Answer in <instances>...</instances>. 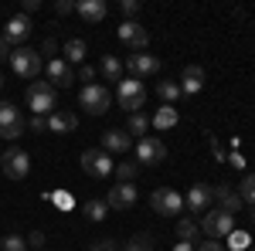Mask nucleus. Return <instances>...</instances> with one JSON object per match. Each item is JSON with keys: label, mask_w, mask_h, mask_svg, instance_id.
<instances>
[{"label": "nucleus", "mask_w": 255, "mask_h": 251, "mask_svg": "<svg viewBox=\"0 0 255 251\" xmlns=\"http://www.w3.org/2000/svg\"><path fill=\"white\" fill-rule=\"evenodd\" d=\"M27 109H31L34 116H51V112L58 109V102H55V85H51V82H31V85H27Z\"/></svg>", "instance_id": "1"}, {"label": "nucleus", "mask_w": 255, "mask_h": 251, "mask_svg": "<svg viewBox=\"0 0 255 251\" xmlns=\"http://www.w3.org/2000/svg\"><path fill=\"white\" fill-rule=\"evenodd\" d=\"M116 102H119V109H126L129 116H136L139 109L146 105V88H143V82H139V78H123V82H119V92H116Z\"/></svg>", "instance_id": "2"}, {"label": "nucleus", "mask_w": 255, "mask_h": 251, "mask_svg": "<svg viewBox=\"0 0 255 251\" xmlns=\"http://www.w3.org/2000/svg\"><path fill=\"white\" fill-rule=\"evenodd\" d=\"M109 102H113V95H109V88H106V85H99V82L82 85L79 105L89 112V116H102V112H109Z\"/></svg>", "instance_id": "3"}, {"label": "nucleus", "mask_w": 255, "mask_h": 251, "mask_svg": "<svg viewBox=\"0 0 255 251\" xmlns=\"http://www.w3.org/2000/svg\"><path fill=\"white\" fill-rule=\"evenodd\" d=\"M197 228L208 234L211 241H221V238H228V234L235 231V214H228V211H204V217H201Z\"/></svg>", "instance_id": "4"}, {"label": "nucleus", "mask_w": 255, "mask_h": 251, "mask_svg": "<svg viewBox=\"0 0 255 251\" xmlns=\"http://www.w3.org/2000/svg\"><path fill=\"white\" fill-rule=\"evenodd\" d=\"M7 61H10V68H14L20 78H38L41 68H44L41 55L34 51V48H27V44H24V48H17V51H10V58H7Z\"/></svg>", "instance_id": "5"}, {"label": "nucleus", "mask_w": 255, "mask_h": 251, "mask_svg": "<svg viewBox=\"0 0 255 251\" xmlns=\"http://www.w3.org/2000/svg\"><path fill=\"white\" fill-rule=\"evenodd\" d=\"M0 170L10 176V180H24V176L31 173V156L24 153L20 146H10V150L0 153Z\"/></svg>", "instance_id": "6"}, {"label": "nucleus", "mask_w": 255, "mask_h": 251, "mask_svg": "<svg viewBox=\"0 0 255 251\" xmlns=\"http://www.w3.org/2000/svg\"><path fill=\"white\" fill-rule=\"evenodd\" d=\"M79 163H82V170H85L89 176H96V180H102V176H109L113 170H116V163L109 160L106 150H82Z\"/></svg>", "instance_id": "7"}, {"label": "nucleus", "mask_w": 255, "mask_h": 251, "mask_svg": "<svg viewBox=\"0 0 255 251\" xmlns=\"http://www.w3.org/2000/svg\"><path fill=\"white\" fill-rule=\"evenodd\" d=\"M150 207L157 214H163V217H180V211H184V197L177 190H170V187H160V190L150 193Z\"/></svg>", "instance_id": "8"}, {"label": "nucleus", "mask_w": 255, "mask_h": 251, "mask_svg": "<svg viewBox=\"0 0 255 251\" xmlns=\"http://www.w3.org/2000/svg\"><path fill=\"white\" fill-rule=\"evenodd\" d=\"M24 129H27V122L20 119L17 105L14 102H0V136L3 139H20Z\"/></svg>", "instance_id": "9"}, {"label": "nucleus", "mask_w": 255, "mask_h": 251, "mask_svg": "<svg viewBox=\"0 0 255 251\" xmlns=\"http://www.w3.org/2000/svg\"><path fill=\"white\" fill-rule=\"evenodd\" d=\"M116 34H119V41H123V44H126L133 55H143V51H146V44H150V34L139 27L136 20H123Z\"/></svg>", "instance_id": "10"}, {"label": "nucleus", "mask_w": 255, "mask_h": 251, "mask_svg": "<svg viewBox=\"0 0 255 251\" xmlns=\"http://www.w3.org/2000/svg\"><path fill=\"white\" fill-rule=\"evenodd\" d=\"M136 160L143 163V167H157V163H163V160H167L163 139H157V136H143V139L136 143Z\"/></svg>", "instance_id": "11"}, {"label": "nucleus", "mask_w": 255, "mask_h": 251, "mask_svg": "<svg viewBox=\"0 0 255 251\" xmlns=\"http://www.w3.org/2000/svg\"><path fill=\"white\" fill-rule=\"evenodd\" d=\"M211 200H215V190H211V183H194L187 197H184V207H191V214H204L211 207Z\"/></svg>", "instance_id": "12"}, {"label": "nucleus", "mask_w": 255, "mask_h": 251, "mask_svg": "<svg viewBox=\"0 0 255 251\" xmlns=\"http://www.w3.org/2000/svg\"><path fill=\"white\" fill-rule=\"evenodd\" d=\"M133 204H136V187L133 183H116L109 190V197H106V207L109 211H129Z\"/></svg>", "instance_id": "13"}, {"label": "nucleus", "mask_w": 255, "mask_h": 251, "mask_svg": "<svg viewBox=\"0 0 255 251\" xmlns=\"http://www.w3.org/2000/svg\"><path fill=\"white\" fill-rule=\"evenodd\" d=\"M126 68H129V75L133 78H150V75H157L160 72V58H153V55H129L126 58Z\"/></svg>", "instance_id": "14"}, {"label": "nucleus", "mask_w": 255, "mask_h": 251, "mask_svg": "<svg viewBox=\"0 0 255 251\" xmlns=\"http://www.w3.org/2000/svg\"><path fill=\"white\" fill-rule=\"evenodd\" d=\"M48 129L55 136H68L79 129V116L75 112H68V109H55L51 116H48Z\"/></svg>", "instance_id": "15"}, {"label": "nucleus", "mask_w": 255, "mask_h": 251, "mask_svg": "<svg viewBox=\"0 0 255 251\" xmlns=\"http://www.w3.org/2000/svg\"><path fill=\"white\" fill-rule=\"evenodd\" d=\"M44 72H48V78L58 85V88H68L72 82H75V72H72V65L65 58H51L48 65H44Z\"/></svg>", "instance_id": "16"}, {"label": "nucleus", "mask_w": 255, "mask_h": 251, "mask_svg": "<svg viewBox=\"0 0 255 251\" xmlns=\"http://www.w3.org/2000/svg\"><path fill=\"white\" fill-rule=\"evenodd\" d=\"M75 14L82 20H89V24H99V20H106L109 7H106V0H79L75 3Z\"/></svg>", "instance_id": "17"}, {"label": "nucleus", "mask_w": 255, "mask_h": 251, "mask_svg": "<svg viewBox=\"0 0 255 251\" xmlns=\"http://www.w3.org/2000/svg\"><path fill=\"white\" fill-rule=\"evenodd\" d=\"M31 34V20L24 17V14H14V17L7 20V27H3V38L10 41V44H24Z\"/></svg>", "instance_id": "18"}, {"label": "nucleus", "mask_w": 255, "mask_h": 251, "mask_svg": "<svg viewBox=\"0 0 255 251\" xmlns=\"http://www.w3.org/2000/svg\"><path fill=\"white\" fill-rule=\"evenodd\" d=\"M211 190H215V200L221 204V211H228V214L242 211V197H238V190L232 187V183H218V187H211Z\"/></svg>", "instance_id": "19"}, {"label": "nucleus", "mask_w": 255, "mask_h": 251, "mask_svg": "<svg viewBox=\"0 0 255 251\" xmlns=\"http://www.w3.org/2000/svg\"><path fill=\"white\" fill-rule=\"evenodd\" d=\"M129 146H133V139H129L126 129H106L102 133V150L106 153H126Z\"/></svg>", "instance_id": "20"}, {"label": "nucleus", "mask_w": 255, "mask_h": 251, "mask_svg": "<svg viewBox=\"0 0 255 251\" xmlns=\"http://www.w3.org/2000/svg\"><path fill=\"white\" fill-rule=\"evenodd\" d=\"M201 88H204V68H201V65H187L184 75H180V92H184V95H194Z\"/></svg>", "instance_id": "21"}, {"label": "nucleus", "mask_w": 255, "mask_h": 251, "mask_svg": "<svg viewBox=\"0 0 255 251\" xmlns=\"http://www.w3.org/2000/svg\"><path fill=\"white\" fill-rule=\"evenodd\" d=\"M150 126L160 129V133H163V129H174V126H177V109H174V105H160L157 116L150 119Z\"/></svg>", "instance_id": "22"}, {"label": "nucleus", "mask_w": 255, "mask_h": 251, "mask_svg": "<svg viewBox=\"0 0 255 251\" xmlns=\"http://www.w3.org/2000/svg\"><path fill=\"white\" fill-rule=\"evenodd\" d=\"M157 95H160V102H163V105H174L177 98L184 95V92H180V82H170V78L157 82Z\"/></svg>", "instance_id": "23"}, {"label": "nucleus", "mask_w": 255, "mask_h": 251, "mask_svg": "<svg viewBox=\"0 0 255 251\" xmlns=\"http://www.w3.org/2000/svg\"><path fill=\"white\" fill-rule=\"evenodd\" d=\"M82 217H89V221H106V217H109V207H106V200H99V197L85 200V204H82Z\"/></svg>", "instance_id": "24"}, {"label": "nucleus", "mask_w": 255, "mask_h": 251, "mask_svg": "<svg viewBox=\"0 0 255 251\" xmlns=\"http://www.w3.org/2000/svg\"><path fill=\"white\" fill-rule=\"evenodd\" d=\"M65 61L68 65H85V41L82 38L65 41Z\"/></svg>", "instance_id": "25"}, {"label": "nucleus", "mask_w": 255, "mask_h": 251, "mask_svg": "<svg viewBox=\"0 0 255 251\" xmlns=\"http://www.w3.org/2000/svg\"><path fill=\"white\" fill-rule=\"evenodd\" d=\"M99 68H102V75L109 78V82H123V61H119L116 55H106Z\"/></svg>", "instance_id": "26"}, {"label": "nucleus", "mask_w": 255, "mask_h": 251, "mask_svg": "<svg viewBox=\"0 0 255 251\" xmlns=\"http://www.w3.org/2000/svg\"><path fill=\"white\" fill-rule=\"evenodd\" d=\"M235 190H238V197H242V204H252L255 207V173H245Z\"/></svg>", "instance_id": "27"}, {"label": "nucleus", "mask_w": 255, "mask_h": 251, "mask_svg": "<svg viewBox=\"0 0 255 251\" xmlns=\"http://www.w3.org/2000/svg\"><path fill=\"white\" fill-rule=\"evenodd\" d=\"M123 251H153V234H133L126 245H123Z\"/></svg>", "instance_id": "28"}, {"label": "nucleus", "mask_w": 255, "mask_h": 251, "mask_svg": "<svg viewBox=\"0 0 255 251\" xmlns=\"http://www.w3.org/2000/svg\"><path fill=\"white\" fill-rule=\"evenodd\" d=\"M177 238H180V241H191V245H194L197 238H201V228H197L194 221H187V217H184V221H177Z\"/></svg>", "instance_id": "29"}, {"label": "nucleus", "mask_w": 255, "mask_h": 251, "mask_svg": "<svg viewBox=\"0 0 255 251\" xmlns=\"http://www.w3.org/2000/svg\"><path fill=\"white\" fill-rule=\"evenodd\" d=\"M146 129H150V119L143 116V112L129 116V122H126V133L129 136H146Z\"/></svg>", "instance_id": "30"}, {"label": "nucleus", "mask_w": 255, "mask_h": 251, "mask_svg": "<svg viewBox=\"0 0 255 251\" xmlns=\"http://www.w3.org/2000/svg\"><path fill=\"white\" fill-rule=\"evenodd\" d=\"M113 173L119 176V183H133V180H136V173H139V163H119Z\"/></svg>", "instance_id": "31"}, {"label": "nucleus", "mask_w": 255, "mask_h": 251, "mask_svg": "<svg viewBox=\"0 0 255 251\" xmlns=\"http://www.w3.org/2000/svg\"><path fill=\"white\" fill-rule=\"evenodd\" d=\"M0 251H27V241L20 234H7V238H0Z\"/></svg>", "instance_id": "32"}, {"label": "nucleus", "mask_w": 255, "mask_h": 251, "mask_svg": "<svg viewBox=\"0 0 255 251\" xmlns=\"http://www.w3.org/2000/svg\"><path fill=\"white\" fill-rule=\"evenodd\" d=\"M228 241H232V248H235V251H245L249 245H252V238H249L245 231H232V234H228Z\"/></svg>", "instance_id": "33"}, {"label": "nucleus", "mask_w": 255, "mask_h": 251, "mask_svg": "<svg viewBox=\"0 0 255 251\" xmlns=\"http://www.w3.org/2000/svg\"><path fill=\"white\" fill-rule=\"evenodd\" d=\"M92 251H123V245L113 241V238H99L96 245H92Z\"/></svg>", "instance_id": "34"}, {"label": "nucleus", "mask_w": 255, "mask_h": 251, "mask_svg": "<svg viewBox=\"0 0 255 251\" xmlns=\"http://www.w3.org/2000/svg\"><path fill=\"white\" fill-rule=\"evenodd\" d=\"M119 7H123V14H126V17H136V14H139V0H123Z\"/></svg>", "instance_id": "35"}, {"label": "nucleus", "mask_w": 255, "mask_h": 251, "mask_svg": "<svg viewBox=\"0 0 255 251\" xmlns=\"http://www.w3.org/2000/svg\"><path fill=\"white\" fill-rule=\"evenodd\" d=\"M48 129V116H34L31 119V133H44Z\"/></svg>", "instance_id": "36"}, {"label": "nucleus", "mask_w": 255, "mask_h": 251, "mask_svg": "<svg viewBox=\"0 0 255 251\" xmlns=\"http://www.w3.org/2000/svg\"><path fill=\"white\" fill-rule=\"evenodd\" d=\"M41 51L55 58V55H58V41H55V38H44V44H41Z\"/></svg>", "instance_id": "37"}, {"label": "nucleus", "mask_w": 255, "mask_h": 251, "mask_svg": "<svg viewBox=\"0 0 255 251\" xmlns=\"http://www.w3.org/2000/svg\"><path fill=\"white\" fill-rule=\"evenodd\" d=\"M72 10H75L72 0H58V3H55V14H72Z\"/></svg>", "instance_id": "38"}, {"label": "nucleus", "mask_w": 255, "mask_h": 251, "mask_svg": "<svg viewBox=\"0 0 255 251\" xmlns=\"http://www.w3.org/2000/svg\"><path fill=\"white\" fill-rule=\"evenodd\" d=\"M82 82H89V85H92V78H96V68H92V65H82Z\"/></svg>", "instance_id": "39"}, {"label": "nucleus", "mask_w": 255, "mask_h": 251, "mask_svg": "<svg viewBox=\"0 0 255 251\" xmlns=\"http://www.w3.org/2000/svg\"><path fill=\"white\" fill-rule=\"evenodd\" d=\"M0 58H10V41L0 34Z\"/></svg>", "instance_id": "40"}, {"label": "nucleus", "mask_w": 255, "mask_h": 251, "mask_svg": "<svg viewBox=\"0 0 255 251\" xmlns=\"http://www.w3.org/2000/svg\"><path fill=\"white\" fill-rule=\"evenodd\" d=\"M41 3L38 0H24V17H27V14H34V10H38Z\"/></svg>", "instance_id": "41"}, {"label": "nucleus", "mask_w": 255, "mask_h": 251, "mask_svg": "<svg viewBox=\"0 0 255 251\" xmlns=\"http://www.w3.org/2000/svg\"><path fill=\"white\" fill-rule=\"evenodd\" d=\"M201 251H225V248H221V245H218V241H211V238H208V241H204V245H201Z\"/></svg>", "instance_id": "42"}, {"label": "nucleus", "mask_w": 255, "mask_h": 251, "mask_svg": "<svg viewBox=\"0 0 255 251\" xmlns=\"http://www.w3.org/2000/svg\"><path fill=\"white\" fill-rule=\"evenodd\" d=\"M31 245H34V248H41V245H44V234H41V231H31Z\"/></svg>", "instance_id": "43"}, {"label": "nucleus", "mask_w": 255, "mask_h": 251, "mask_svg": "<svg viewBox=\"0 0 255 251\" xmlns=\"http://www.w3.org/2000/svg\"><path fill=\"white\" fill-rule=\"evenodd\" d=\"M174 251H194V245L191 241H180V245H174Z\"/></svg>", "instance_id": "44"}, {"label": "nucleus", "mask_w": 255, "mask_h": 251, "mask_svg": "<svg viewBox=\"0 0 255 251\" xmlns=\"http://www.w3.org/2000/svg\"><path fill=\"white\" fill-rule=\"evenodd\" d=\"M252 224H255V211H252Z\"/></svg>", "instance_id": "45"}, {"label": "nucleus", "mask_w": 255, "mask_h": 251, "mask_svg": "<svg viewBox=\"0 0 255 251\" xmlns=\"http://www.w3.org/2000/svg\"><path fill=\"white\" fill-rule=\"evenodd\" d=\"M0 85H3V75H0Z\"/></svg>", "instance_id": "46"}, {"label": "nucleus", "mask_w": 255, "mask_h": 251, "mask_svg": "<svg viewBox=\"0 0 255 251\" xmlns=\"http://www.w3.org/2000/svg\"><path fill=\"white\" fill-rule=\"evenodd\" d=\"M34 251H41V248H34Z\"/></svg>", "instance_id": "47"}]
</instances>
